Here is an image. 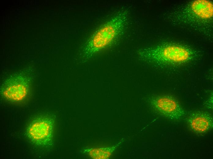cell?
<instances>
[{"mask_svg": "<svg viewBox=\"0 0 213 159\" xmlns=\"http://www.w3.org/2000/svg\"><path fill=\"white\" fill-rule=\"evenodd\" d=\"M128 15V9L122 10L99 28L88 43L86 53L92 55L111 43L122 31Z\"/></svg>", "mask_w": 213, "mask_h": 159, "instance_id": "1", "label": "cell"}, {"mask_svg": "<svg viewBox=\"0 0 213 159\" xmlns=\"http://www.w3.org/2000/svg\"><path fill=\"white\" fill-rule=\"evenodd\" d=\"M138 54L141 60L160 64L182 63L192 57L189 50L175 45H161L142 49L139 51Z\"/></svg>", "mask_w": 213, "mask_h": 159, "instance_id": "2", "label": "cell"}, {"mask_svg": "<svg viewBox=\"0 0 213 159\" xmlns=\"http://www.w3.org/2000/svg\"><path fill=\"white\" fill-rule=\"evenodd\" d=\"M148 102L154 111L168 119L177 121L185 116V111L179 103L170 96H153L149 99Z\"/></svg>", "mask_w": 213, "mask_h": 159, "instance_id": "3", "label": "cell"}, {"mask_svg": "<svg viewBox=\"0 0 213 159\" xmlns=\"http://www.w3.org/2000/svg\"><path fill=\"white\" fill-rule=\"evenodd\" d=\"M29 84V80L26 76L15 75L4 82L2 87V94L9 100L21 101L27 95Z\"/></svg>", "mask_w": 213, "mask_h": 159, "instance_id": "4", "label": "cell"}, {"mask_svg": "<svg viewBox=\"0 0 213 159\" xmlns=\"http://www.w3.org/2000/svg\"><path fill=\"white\" fill-rule=\"evenodd\" d=\"M54 121L51 119H39L33 122L28 129V135L36 143L47 144L53 136Z\"/></svg>", "mask_w": 213, "mask_h": 159, "instance_id": "5", "label": "cell"}, {"mask_svg": "<svg viewBox=\"0 0 213 159\" xmlns=\"http://www.w3.org/2000/svg\"><path fill=\"white\" fill-rule=\"evenodd\" d=\"M187 122L191 128L197 133H204L213 127V118L209 113L203 111H194L189 114Z\"/></svg>", "mask_w": 213, "mask_h": 159, "instance_id": "6", "label": "cell"}, {"mask_svg": "<svg viewBox=\"0 0 213 159\" xmlns=\"http://www.w3.org/2000/svg\"><path fill=\"white\" fill-rule=\"evenodd\" d=\"M190 9L196 16L202 19H209L213 16V4L208 1H195L191 4Z\"/></svg>", "mask_w": 213, "mask_h": 159, "instance_id": "7", "label": "cell"}, {"mask_svg": "<svg viewBox=\"0 0 213 159\" xmlns=\"http://www.w3.org/2000/svg\"><path fill=\"white\" fill-rule=\"evenodd\" d=\"M121 142H120L111 146L84 148L82 152L93 159H108L111 157Z\"/></svg>", "mask_w": 213, "mask_h": 159, "instance_id": "8", "label": "cell"}]
</instances>
